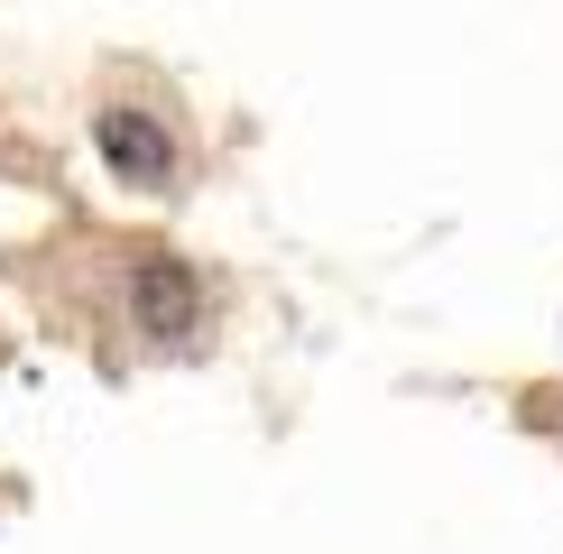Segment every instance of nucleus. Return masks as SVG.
<instances>
[{
	"instance_id": "obj_2",
	"label": "nucleus",
	"mask_w": 563,
	"mask_h": 554,
	"mask_svg": "<svg viewBox=\"0 0 563 554\" xmlns=\"http://www.w3.org/2000/svg\"><path fill=\"white\" fill-rule=\"evenodd\" d=\"M139 323H148L157 342L195 323V277H185L176 259H148V268H139Z\"/></svg>"
},
{
	"instance_id": "obj_1",
	"label": "nucleus",
	"mask_w": 563,
	"mask_h": 554,
	"mask_svg": "<svg viewBox=\"0 0 563 554\" xmlns=\"http://www.w3.org/2000/svg\"><path fill=\"white\" fill-rule=\"evenodd\" d=\"M92 138H102V157H111L130 185H167V167H176V138L157 130L148 111H102V121H92Z\"/></svg>"
}]
</instances>
